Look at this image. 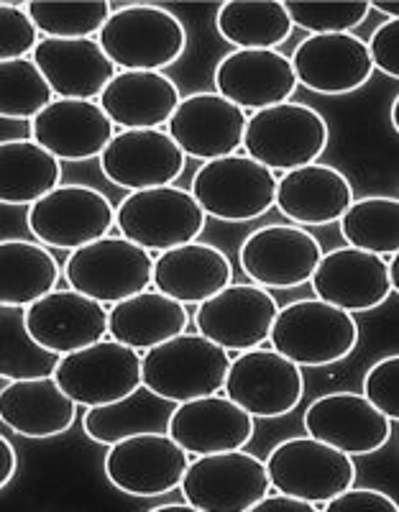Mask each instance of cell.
Returning <instances> with one entry per match:
<instances>
[{
    "mask_svg": "<svg viewBox=\"0 0 399 512\" xmlns=\"http://www.w3.org/2000/svg\"><path fill=\"white\" fill-rule=\"evenodd\" d=\"M228 369V351L203 333H180L141 356V379L146 390L174 405L220 395Z\"/></svg>",
    "mask_w": 399,
    "mask_h": 512,
    "instance_id": "6da1fadb",
    "label": "cell"
},
{
    "mask_svg": "<svg viewBox=\"0 0 399 512\" xmlns=\"http://www.w3.org/2000/svg\"><path fill=\"white\" fill-rule=\"evenodd\" d=\"M359 323L346 310L307 297L279 308L269 344L297 367H333L359 344Z\"/></svg>",
    "mask_w": 399,
    "mask_h": 512,
    "instance_id": "7a4b0ae2",
    "label": "cell"
},
{
    "mask_svg": "<svg viewBox=\"0 0 399 512\" xmlns=\"http://www.w3.org/2000/svg\"><path fill=\"white\" fill-rule=\"evenodd\" d=\"M98 41L118 70L162 72L185 54L187 31L167 8L131 3L110 13Z\"/></svg>",
    "mask_w": 399,
    "mask_h": 512,
    "instance_id": "3957f363",
    "label": "cell"
},
{
    "mask_svg": "<svg viewBox=\"0 0 399 512\" xmlns=\"http://www.w3.org/2000/svg\"><path fill=\"white\" fill-rule=\"evenodd\" d=\"M330 128L323 113L305 103H279L249 116L243 149L272 172H290L318 162L328 149Z\"/></svg>",
    "mask_w": 399,
    "mask_h": 512,
    "instance_id": "277c9868",
    "label": "cell"
},
{
    "mask_svg": "<svg viewBox=\"0 0 399 512\" xmlns=\"http://www.w3.org/2000/svg\"><path fill=\"white\" fill-rule=\"evenodd\" d=\"M154 259L149 249L126 236H103L67 256L64 280L98 303L116 305L154 287Z\"/></svg>",
    "mask_w": 399,
    "mask_h": 512,
    "instance_id": "5b68a950",
    "label": "cell"
},
{
    "mask_svg": "<svg viewBox=\"0 0 399 512\" xmlns=\"http://www.w3.org/2000/svg\"><path fill=\"white\" fill-rule=\"evenodd\" d=\"M277 172L251 159L249 154L203 162L192 177V198L205 216L226 223H243L266 216L277 200Z\"/></svg>",
    "mask_w": 399,
    "mask_h": 512,
    "instance_id": "8992f818",
    "label": "cell"
},
{
    "mask_svg": "<svg viewBox=\"0 0 399 512\" xmlns=\"http://www.w3.org/2000/svg\"><path fill=\"white\" fill-rule=\"evenodd\" d=\"M205 221L208 216L192 198V192L177 185L128 192L116 210L121 236L144 246L151 254L197 241L205 231Z\"/></svg>",
    "mask_w": 399,
    "mask_h": 512,
    "instance_id": "52a82bcc",
    "label": "cell"
},
{
    "mask_svg": "<svg viewBox=\"0 0 399 512\" xmlns=\"http://www.w3.org/2000/svg\"><path fill=\"white\" fill-rule=\"evenodd\" d=\"M180 489L197 512H251L261 497L272 492V482L259 456L236 448L195 456Z\"/></svg>",
    "mask_w": 399,
    "mask_h": 512,
    "instance_id": "ba28073f",
    "label": "cell"
},
{
    "mask_svg": "<svg viewBox=\"0 0 399 512\" xmlns=\"http://www.w3.org/2000/svg\"><path fill=\"white\" fill-rule=\"evenodd\" d=\"M264 464L272 489L315 505H325L356 482L353 456L313 436L277 443Z\"/></svg>",
    "mask_w": 399,
    "mask_h": 512,
    "instance_id": "9c48e42d",
    "label": "cell"
},
{
    "mask_svg": "<svg viewBox=\"0 0 399 512\" xmlns=\"http://www.w3.org/2000/svg\"><path fill=\"white\" fill-rule=\"evenodd\" d=\"M141 351L116 338H100L98 344L62 356L54 379L77 405L100 408L121 402L144 387Z\"/></svg>",
    "mask_w": 399,
    "mask_h": 512,
    "instance_id": "30bf717a",
    "label": "cell"
},
{
    "mask_svg": "<svg viewBox=\"0 0 399 512\" xmlns=\"http://www.w3.org/2000/svg\"><path fill=\"white\" fill-rule=\"evenodd\" d=\"M190 454L167 431L136 433L108 446L105 477L118 492L131 497L167 495L182 484Z\"/></svg>",
    "mask_w": 399,
    "mask_h": 512,
    "instance_id": "8fae6325",
    "label": "cell"
},
{
    "mask_svg": "<svg viewBox=\"0 0 399 512\" xmlns=\"http://www.w3.org/2000/svg\"><path fill=\"white\" fill-rule=\"evenodd\" d=\"M26 223L39 244L75 251L108 236L116 226V208L95 187L62 185L31 205Z\"/></svg>",
    "mask_w": 399,
    "mask_h": 512,
    "instance_id": "7c38bea8",
    "label": "cell"
},
{
    "mask_svg": "<svg viewBox=\"0 0 399 512\" xmlns=\"http://www.w3.org/2000/svg\"><path fill=\"white\" fill-rule=\"evenodd\" d=\"M223 392L254 418H284L305 395V374L279 351L256 346L231 359Z\"/></svg>",
    "mask_w": 399,
    "mask_h": 512,
    "instance_id": "4fadbf2b",
    "label": "cell"
},
{
    "mask_svg": "<svg viewBox=\"0 0 399 512\" xmlns=\"http://www.w3.org/2000/svg\"><path fill=\"white\" fill-rule=\"evenodd\" d=\"M323 249L302 226H264L238 246L243 274L264 290H292L310 282Z\"/></svg>",
    "mask_w": 399,
    "mask_h": 512,
    "instance_id": "5bb4252c",
    "label": "cell"
},
{
    "mask_svg": "<svg viewBox=\"0 0 399 512\" xmlns=\"http://www.w3.org/2000/svg\"><path fill=\"white\" fill-rule=\"evenodd\" d=\"M185 152L162 128L118 131L100 154V172L128 192L167 187L185 172Z\"/></svg>",
    "mask_w": 399,
    "mask_h": 512,
    "instance_id": "9a60e30c",
    "label": "cell"
},
{
    "mask_svg": "<svg viewBox=\"0 0 399 512\" xmlns=\"http://www.w3.org/2000/svg\"><path fill=\"white\" fill-rule=\"evenodd\" d=\"M279 313L272 292L259 285H228L197 305L195 326L213 344L226 351H249L269 341Z\"/></svg>",
    "mask_w": 399,
    "mask_h": 512,
    "instance_id": "2e32d148",
    "label": "cell"
},
{
    "mask_svg": "<svg viewBox=\"0 0 399 512\" xmlns=\"http://www.w3.org/2000/svg\"><path fill=\"white\" fill-rule=\"evenodd\" d=\"M249 113L218 93H190L180 100L167 123V134L177 141L185 157L213 162L238 154L243 146Z\"/></svg>",
    "mask_w": 399,
    "mask_h": 512,
    "instance_id": "e0dca14e",
    "label": "cell"
},
{
    "mask_svg": "<svg viewBox=\"0 0 399 512\" xmlns=\"http://www.w3.org/2000/svg\"><path fill=\"white\" fill-rule=\"evenodd\" d=\"M307 436L318 438L348 456L382 451L392 438V420L359 392H330L305 410Z\"/></svg>",
    "mask_w": 399,
    "mask_h": 512,
    "instance_id": "ac0fdd59",
    "label": "cell"
},
{
    "mask_svg": "<svg viewBox=\"0 0 399 512\" xmlns=\"http://www.w3.org/2000/svg\"><path fill=\"white\" fill-rule=\"evenodd\" d=\"M315 297L346 313H369L397 295L387 274V256L341 246L320 256L310 277Z\"/></svg>",
    "mask_w": 399,
    "mask_h": 512,
    "instance_id": "d6986e66",
    "label": "cell"
},
{
    "mask_svg": "<svg viewBox=\"0 0 399 512\" xmlns=\"http://www.w3.org/2000/svg\"><path fill=\"white\" fill-rule=\"evenodd\" d=\"M213 82L218 95L241 111H264L287 103L297 85L290 57L277 49H236L215 64Z\"/></svg>",
    "mask_w": 399,
    "mask_h": 512,
    "instance_id": "ffe728a7",
    "label": "cell"
},
{
    "mask_svg": "<svg viewBox=\"0 0 399 512\" xmlns=\"http://www.w3.org/2000/svg\"><path fill=\"white\" fill-rule=\"evenodd\" d=\"M290 62L297 85L320 95H351L374 75L366 41L353 34L307 36Z\"/></svg>",
    "mask_w": 399,
    "mask_h": 512,
    "instance_id": "44dd1931",
    "label": "cell"
},
{
    "mask_svg": "<svg viewBox=\"0 0 399 512\" xmlns=\"http://www.w3.org/2000/svg\"><path fill=\"white\" fill-rule=\"evenodd\" d=\"M108 313L103 303L77 290H54L26 308V328L36 344L59 356L80 351L108 338Z\"/></svg>",
    "mask_w": 399,
    "mask_h": 512,
    "instance_id": "7402d4cb",
    "label": "cell"
},
{
    "mask_svg": "<svg viewBox=\"0 0 399 512\" xmlns=\"http://www.w3.org/2000/svg\"><path fill=\"white\" fill-rule=\"evenodd\" d=\"M254 420L231 397L208 395L174 405L167 433L190 456L223 454L249 446L256 431Z\"/></svg>",
    "mask_w": 399,
    "mask_h": 512,
    "instance_id": "603a6c76",
    "label": "cell"
},
{
    "mask_svg": "<svg viewBox=\"0 0 399 512\" xmlns=\"http://www.w3.org/2000/svg\"><path fill=\"white\" fill-rule=\"evenodd\" d=\"M31 126V139L59 162L100 159L105 146L118 134L98 100L57 98L39 113Z\"/></svg>",
    "mask_w": 399,
    "mask_h": 512,
    "instance_id": "cb8c5ba5",
    "label": "cell"
},
{
    "mask_svg": "<svg viewBox=\"0 0 399 512\" xmlns=\"http://www.w3.org/2000/svg\"><path fill=\"white\" fill-rule=\"evenodd\" d=\"M57 98L98 100L118 67L103 52L98 39H49L41 36L31 54Z\"/></svg>",
    "mask_w": 399,
    "mask_h": 512,
    "instance_id": "d4e9b609",
    "label": "cell"
},
{
    "mask_svg": "<svg viewBox=\"0 0 399 512\" xmlns=\"http://www.w3.org/2000/svg\"><path fill=\"white\" fill-rule=\"evenodd\" d=\"M353 203V187L341 169L330 164H305L290 169L277 180V200L287 221L295 226H330L338 223Z\"/></svg>",
    "mask_w": 399,
    "mask_h": 512,
    "instance_id": "484cf974",
    "label": "cell"
},
{
    "mask_svg": "<svg viewBox=\"0 0 399 512\" xmlns=\"http://www.w3.org/2000/svg\"><path fill=\"white\" fill-rule=\"evenodd\" d=\"M0 418L16 436L47 441L75 425L77 402L54 377L11 379L0 392Z\"/></svg>",
    "mask_w": 399,
    "mask_h": 512,
    "instance_id": "4316f807",
    "label": "cell"
},
{
    "mask_svg": "<svg viewBox=\"0 0 399 512\" xmlns=\"http://www.w3.org/2000/svg\"><path fill=\"white\" fill-rule=\"evenodd\" d=\"M233 282L228 256L213 244L190 241L154 259V287L182 305H200Z\"/></svg>",
    "mask_w": 399,
    "mask_h": 512,
    "instance_id": "83f0119b",
    "label": "cell"
},
{
    "mask_svg": "<svg viewBox=\"0 0 399 512\" xmlns=\"http://www.w3.org/2000/svg\"><path fill=\"white\" fill-rule=\"evenodd\" d=\"M180 100V90L164 72L118 70L98 103L108 113L113 126L121 131H133V128L167 126Z\"/></svg>",
    "mask_w": 399,
    "mask_h": 512,
    "instance_id": "f1b7e54d",
    "label": "cell"
},
{
    "mask_svg": "<svg viewBox=\"0 0 399 512\" xmlns=\"http://www.w3.org/2000/svg\"><path fill=\"white\" fill-rule=\"evenodd\" d=\"M187 326H190V313L185 305L159 290H146L121 300L110 305L108 313V336L141 354L185 333Z\"/></svg>",
    "mask_w": 399,
    "mask_h": 512,
    "instance_id": "f546056e",
    "label": "cell"
},
{
    "mask_svg": "<svg viewBox=\"0 0 399 512\" xmlns=\"http://www.w3.org/2000/svg\"><path fill=\"white\" fill-rule=\"evenodd\" d=\"M57 256L39 241L3 239L0 244V305L29 308L57 290Z\"/></svg>",
    "mask_w": 399,
    "mask_h": 512,
    "instance_id": "4dcf8cb0",
    "label": "cell"
},
{
    "mask_svg": "<svg viewBox=\"0 0 399 512\" xmlns=\"http://www.w3.org/2000/svg\"><path fill=\"white\" fill-rule=\"evenodd\" d=\"M62 187V162L34 139L0 144V200L6 205H34Z\"/></svg>",
    "mask_w": 399,
    "mask_h": 512,
    "instance_id": "1f68e13d",
    "label": "cell"
},
{
    "mask_svg": "<svg viewBox=\"0 0 399 512\" xmlns=\"http://www.w3.org/2000/svg\"><path fill=\"white\" fill-rule=\"evenodd\" d=\"M172 410L174 402L162 400V397L151 395L146 387H141L139 392H133L121 402L87 408L85 418H82V431L100 446H113L136 433L167 431Z\"/></svg>",
    "mask_w": 399,
    "mask_h": 512,
    "instance_id": "d6a6232c",
    "label": "cell"
},
{
    "mask_svg": "<svg viewBox=\"0 0 399 512\" xmlns=\"http://www.w3.org/2000/svg\"><path fill=\"white\" fill-rule=\"evenodd\" d=\"M215 29L236 49H279L295 26L282 0H226L218 8Z\"/></svg>",
    "mask_w": 399,
    "mask_h": 512,
    "instance_id": "836d02e7",
    "label": "cell"
},
{
    "mask_svg": "<svg viewBox=\"0 0 399 512\" xmlns=\"http://www.w3.org/2000/svg\"><path fill=\"white\" fill-rule=\"evenodd\" d=\"M346 246L379 256L399 254V200L384 195L353 200L338 221Z\"/></svg>",
    "mask_w": 399,
    "mask_h": 512,
    "instance_id": "e575fe53",
    "label": "cell"
},
{
    "mask_svg": "<svg viewBox=\"0 0 399 512\" xmlns=\"http://www.w3.org/2000/svg\"><path fill=\"white\" fill-rule=\"evenodd\" d=\"M62 356L47 351L26 328V308L3 305L0 310V377L39 379L54 377Z\"/></svg>",
    "mask_w": 399,
    "mask_h": 512,
    "instance_id": "d590c367",
    "label": "cell"
},
{
    "mask_svg": "<svg viewBox=\"0 0 399 512\" xmlns=\"http://www.w3.org/2000/svg\"><path fill=\"white\" fill-rule=\"evenodd\" d=\"M57 100L47 77L31 57L0 62V116L6 121H34Z\"/></svg>",
    "mask_w": 399,
    "mask_h": 512,
    "instance_id": "8d00e7d4",
    "label": "cell"
},
{
    "mask_svg": "<svg viewBox=\"0 0 399 512\" xmlns=\"http://www.w3.org/2000/svg\"><path fill=\"white\" fill-rule=\"evenodd\" d=\"M26 11L36 29L49 39H93L108 24L113 6L105 0L64 3V0H31Z\"/></svg>",
    "mask_w": 399,
    "mask_h": 512,
    "instance_id": "74e56055",
    "label": "cell"
},
{
    "mask_svg": "<svg viewBox=\"0 0 399 512\" xmlns=\"http://www.w3.org/2000/svg\"><path fill=\"white\" fill-rule=\"evenodd\" d=\"M284 11L292 26L318 34H351L369 16V0H338V3H307V0H284Z\"/></svg>",
    "mask_w": 399,
    "mask_h": 512,
    "instance_id": "f35d334b",
    "label": "cell"
},
{
    "mask_svg": "<svg viewBox=\"0 0 399 512\" xmlns=\"http://www.w3.org/2000/svg\"><path fill=\"white\" fill-rule=\"evenodd\" d=\"M39 34L26 3H0V62L26 59L39 47Z\"/></svg>",
    "mask_w": 399,
    "mask_h": 512,
    "instance_id": "ab89813d",
    "label": "cell"
},
{
    "mask_svg": "<svg viewBox=\"0 0 399 512\" xmlns=\"http://www.w3.org/2000/svg\"><path fill=\"white\" fill-rule=\"evenodd\" d=\"M364 397L389 420H399V356H384L364 374Z\"/></svg>",
    "mask_w": 399,
    "mask_h": 512,
    "instance_id": "60d3db41",
    "label": "cell"
},
{
    "mask_svg": "<svg viewBox=\"0 0 399 512\" xmlns=\"http://www.w3.org/2000/svg\"><path fill=\"white\" fill-rule=\"evenodd\" d=\"M369 57L374 70L384 72L387 77L397 80L399 77V18H389L379 29L371 34Z\"/></svg>",
    "mask_w": 399,
    "mask_h": 512,
    "instance_id": "b9f144b4",
    "label": "cell"
},
{
    "mask_svg": "<svg viewBox=\"0 0 399 512\" xmlns=\"http://www.w3.org/2000/svg\"><path fill=\"white\" fill-rule=\"evenodd\" d=\"M323 512H399V505L379 489L348 487L346 492L325 502Z\"/></svg>",
    "mask_w": 399,
    "mask_h": 512,
    "instance_id": "7bdbcfd3",
    "label": "cell"
},
{
    "mask_svg": "<svg viewBox=\"0 0 399 512\" xmlns=\"http://www.w3.org/2000/svg\"><path fill=\"white\" fill-rule=\"evenodd\" d=\"M251 512H323V505H315V502L300 500V497L284 495V492H277V495H266L251 507Z\"/></svg>",
    "mask_w": 399,
    "mask_h": 512,
    "instance_id": "ee69618b",
    "label": "cell"
},
{
    "mask_svg": "<svg viewBox=\"0 0 399 512\" xmlns=\"http://www.w3.org/2000/svg\"><path fill=\"white\" fill-rule=\"evenodd\" d=\"M18 469V456L13 443L6 436H0V487L6 489L13 482Z\"/></svg>",
    "mask_w": 399,
    "mask_h": 512,
    "instance_id": "f6af8a7d",
    "label": "cell"
},
{
    "mask_svg": "<svg viewBox=\"0 0 399 512\" xmlns=\"http://www.w3.org/2000/svg\"><path fill=\"white\" fill-rule=\"evenodd\" d=\"M369 8H371V11L384 13V16H389V18H399V3H397V0H392V3H384V0H371Z\"/></svg>",
    "mask_w": 399,
    "mask_h": 512,
    "instance_id": "bcb514c9",
    "label": "cell"
},
{
    "mask_svg": "<svg viewBox=\"0 0 399 512\" xmlns=\"http://www.w3.org/2000/svg\"><path fill=\"white\" fill-rule=\"evenodd\" d=\"M387 274L389 282H392V290L399 292V254H392L387 259Z\"/></svg>",
    "mask_w": 399,
    "mask_h": 512,
    "instance_id": "7dc6e473",
    "label": "cell"
},
{
    "mask_svg": "<svg viewBox=\"0 0 399 512\" xmlns=\"http://www.w3.org/2000/svg\"><path fill=\"white\" fill-rule=\"evenodd\" d=\"M151 512H197L190 502H172V505H157L151 507Z\"/></svg>",
    "mask_w": 399,
    "mask_h": 512,
    "instance_id": "c3c4849f",
    "label": "cell"
},
{
    "mask_svg": "<svg viewBox=\"0 0 399 512\" xmlns=\"http://www.w3.org/2000/svg\"><path fill=\"white\" fill-rule=\"evenodd\" d=\"M389 121H392L394 134H397V131H399V95L392 100V111H389Z\"/></svg>",
    "mask_w": 399,
    "mask_h": 512,
    "instance_id": "681fc988",
    "label": "cell"
}]
</instances>
